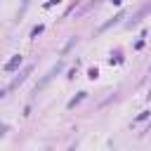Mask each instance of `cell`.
Masks as SVG:
<instances>
[{
    "label": "cell",
    "instance_id": "10",
    "mask_svg": "<svg viewBox=\"0 0 151 151\" xmlns=\"http://www.w3.org/2000/svg\"><path fill=\"white\" fill-rule=\"evenodd\" d=\"M111 2H113V5H120V2H123V0H111Z\"/></svg>",
    "mask_w": 151,
    "mask_h": 151
},
{
    "label": "cell",
    "instance_id": "4",
    "mask_svg": "<svg viewBox=\"0 0 151 151\" xmlns=\"http://www.w3.org/2000/svg\"><path fill=\"white\" fill-rule=\"evenodd\" d=\"M31 71H33V68H31V66H26V68H24V71H21V73H19V76H17L14 80H12V85H9V87H17V85H21V83L26 80V76H28Z\"/></svg>",
    "mask_w": 151,
    "mask_h": 151
},
{
    "label": "cell",
    "instance_id": "1",
    "mask_svg": "<svg viewBox=\"0 0 151 151\" xmlns=\"http://www.w3.org/2000/svg\"><path fill=\"white\" fill-rule=\"evenodd\" d=\"M149 12H151V2H146V5H144V7H142V9H139V12H137L130 21H127V26H130V28H132V26H137V24L144 19V14H149Z\"/></svg>",
    "mask_w": 151,
    "mask_h": 151
},
{
    "label": "cell",
    "instance_id": "11",
    "mask_svg": "<svg viewBox=\"0 0 151 151\" xmlns=\"http://www.w3.org/2000/svg\"><path fill=\"white\" fill-rule=\"evenodd\" d=\"M2 94H5V90H0V97H2Z\"/></svg>",
    "mask_w": 151,
    "mask_h": 151
},
{
    "label": "cell",
    "instance_id": "2",
    "mask_svg": "<svg viewBox=\"0 0 151 151\" xmlns=\"http://www.w3.org/2000/svg\"><path fill=\"white\" fill-rule=\"evenodd\" d=\"M61 68H64V64H57V66H54V68H52V71H50V73H47V76H45V78H42V80L38 83L35 92H38V90H42V87H45V85H47V83H50V80H52V78H54V76H57V73H59Z\"/></svg>",
    "mask_w": 151,
    "mask_h": 151
},
{
    "label": "cell",
    "instance_id": "7",
    "mask_svg": "<svg viewBox=\"0 0 151 151\" xmlns=\"http://www.w3.org/2000/svg\"><path fill=\"white\" fill-rule=\"evenodd\" d=\"M42 28H45V26H40V24H38V26H35V28L31 31V38H38V35L42 33Z\"/></svg>",
    "mask_w": 151,
    "mask_h": 151
},
{
    "label": "cell",
    "instance_id": "8",
    "mask_svg": "<svg viewBox=\"0 0 151 151\" xmlns=\"http://www.w3.org/2000/svg\"><path fill=\"white\" fill-rule=\"evenodd\" d=\"M87 76H90V78H92V80H94V78H97V76H99V71H97V68H90V71H87Z\"/></svg>",
    "mask_w": 151,
    "mask_h": 151
},
{
    "label": "cell",
    "instance_id": "6",
    "mask_svg": "<svg viewBox=\"0 0 151 151\" xmlns=\"http://www.w3.org/2000/svg\"><path fill=\"white\" fill-rule=\"evenodd\" d=\"M83 99H85V92H80V94H78L76 99H71V101H68V109H73V106H76V104H80Z\"/></svg>",
    "mask_w": 151,
    "mask_h": 151
},
{
    "label": "cell",
    "instance_id": "9",
    "mask_svg": "<svg viewBox=\"0 0 151 151\" xmlns=\"http://www.w3.org/2000/svg\"><path fill=\"white\" fill-rule=\"evenodd\" d=\"M57 2H61V0H47V2H45V9H47V7H52V5H57Z\"/></svg>",
    "mask_w": 151,
    "mask_h": 151
},
{
    "label": "cell",
    "instance_id": "3",
    "mask_svg": "<svg viewBox=\"0 0 151 151\" xmlns=\"http://www.w3.org/2000/svg\"><path fill=\"white\" fill-rule=\"evenodd\" d=\"M21 61H24V57H21V54H14V57H12V59L5 64V73H12V71H17V68L21 66Z\"/></svg>",
    "mask_w": 151,
    "mask_h": 151
},
{
    "label": "cell",
    "instance_id": "5",
    "mask_svg": "<svg viewBox=\"0 0 151 151\" xmlns=\"http://www.w3.org/2000/svg\"><path fill=\"white\" fill-rule=\"evenodd\" d=\"M123 17H125V14H123V12H120V14H116V17H113V19H111V21H106V24H104V26H101V28H99V31H106V28H111V26H116V24H118V21H120V19H123Z\"/></svg>",
    "mask_w": 151,
    "mask_h": 151
}]
</instances>
